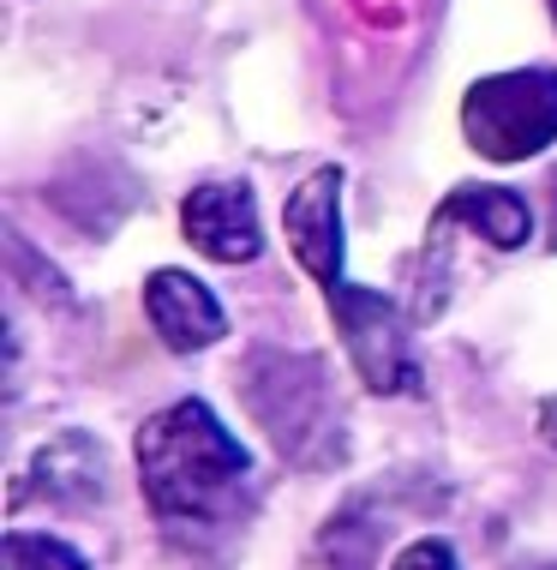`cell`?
Listing matches in <instances>:
<instances>
[{
    "label": "cell",
    "instance_id": "obj_1",
    "mask_svg": "<svg viewBox=\"0 0 557 570\" xmlns=\"http://www.w3.org/2000/svg\"><path fill=\"white\" fill-rule=\"evenodd\" d=\"M246 474H252V451L198 396H180L138 426V481L168 529L222 522L240 504Z\"/></svg>",
    "mask_w": 557,
    "mask_h": 570
},
{
    "label": "cell",
    "instance_id": "obj_10",
    "mask_svg": "<svg viewBox=\"0 0 557 570\" xmlns=\"http://www.w3.org/2000/svg\"><path fill=\"white\" fill-rule=\"evenodd\" d=\"M390 570H456V552H450V541H431L426 534V541H414Z\"/></svg>",
    "mask_w": 557,
    "mask_h": 570
},
{
    "label": "cell",
    "instance_id": "obj_2",
    "mask_svg": "<svg viewBox=\"0 0 557 570\" xmlns=\"http://www.w3.org/2000/svg\"><path fill=\"white\" fill-rule=\"evenodd\" d=\"M461 132L479 157L491 163H528L546 145H557V72L521 67L491 72L461 102Z\"/></svg>",
    "mask_w": 557,
    "mask_h": 570
},
{
    "label": "cell",
    "instance_id": "obj_7",
    "mask_svg": "<svg viewBox=\"0 0 557 570\" xmlns=\"http://www.w3.org/2000/svg\"><path fill=\"white\" fill-rule=\"evenodd\" d=\"M444 228H474L498 253H516L534 235V210H528V198L509 187H456L438 205V217H431V235H444Z\"/></svg>",
    "mask_w": 557,
    "mask_h": 570
},
{
    "label": "cell",
    "instance_id": "obj_11",
    "mask_svg": "<svg viewBox=\"0 0 557 570\" xmlns=\"http://www.w3.org/2000/svg\"><path fill=\"white\" fill-rule=\"evenodd\" d=\"M539 433H546V444H557V396L539 403Z\"/></svg>",
    "mask_w": 557,
    "mask_h": 570
},
{
    "label": "cell",
    "instance_id": "obj_6",
    "mask_svg": "<svg viewBox=\"0 0 557 570\" xmlns=\"http://www.w3.org/2000/svg\"><path fill=\"white\" fill-rule=\"evenodd\" d=\"M145 318L162 336V348H175V354L210 348L216 336H228L222 301L192 271H150L145 276Z\"/></svg>",
    "mask_w": 557,
    "mask_h": 570
},
{
    "label": "cell",
    "instance_id": "obj_8",
    "mask_svg": "<svg viewBox=\"0 0 557 570\" xmlns=\"http://www.w3.org/2000/svg\"><path fill=\"white\" fill-rule=\"evenodd\" d=\"M30 481L49 499H102V481H108V462H102V444H90L84 433H60L37 451L30 462Z\"/></svg>",
    "mask_w": 557,
    "mask_h": 570
},
{
    "label": "cell",
    "instance_id": "obj_12",
    "mask_svg": "<svg viewBox=\"0 0 557 570\" xmlns=\"http://www.w3.org/2000/svg\"><path fill=\"white\" fill-rule=\"evenodd\" d=\"M551 246H557V175H551Z\"/></svg>",
    "mask_w": 557,
    "mask_h": 570
},
{
    "label": "cell",
    "instance_id": "obj_9",
    "mask_svg": "<svg viewBox=\"0 0 557 570\" xmlns=\"http://www.w3.org/2000/svg\"><path fill=\"white\" fill-rule=\"evenodd\" d=\"M7 570H90V564H84L67 541H54V534H24V529H12V534H7Z\"/></svg>",
    "mask_w": 557,
    "mask_h": 570
},
{
    "label": "cell",
    "instance_id": "obj_4",
    "mask_svg": "<svg viewBox=\"0 0 557 570\" xmlns=\"http://www.w3.org/2000/svg\"><path fill=\"white\" fill-rule=\"evenodd\" d=\"M282 235L294 246V258L306 265V276L324 283V295L348 283V276H342V168H336V163L312 168V175L288 193Z\"/></svg>",
    "mask_w": 557,
    "mask_h": 570
},
{
    "label": "cell",
    "instance_id": "obj_13",
    "mask_svg": "<svg viewBox=\"0 0 557 570\" xmlns=\"http://www.w3.org/2000/svg\"><path fill=\"white\" fill-rule=\"evenodd\" d=\"M551 19H557V0H551Z\"/></svg>",
    "mask_w": 557,
    "mask_h": 570
},
{
    "label": "cell",
    "instance_id": "obj_3",
    "mask_svg": "<svg viewBox=\"0 0 557 570\" xmlns=\"http://www.w3.org/2000/svg\"><path fill=\"white\" fill-rule=\"evenodd\" d=\"M330 313L348 336V354L360 366V379L371 391H414L420 373H414V354H408V331H401L396 306L384 295H371L360 283L330 288Z\"/></svg>",
    "mask_w": 557,
    "mask_h": 570
},
{
    "label": "cell",
    "instance_id": "obj_5",
    "mask_svg": "<svg viewBox=\"0 0 557 570\" xmlns=\"http://www.w3.org/2000/svg\"><path fill=\"white\" fill-rule=\"evenodd\" d=\"M180 228L216 265H252L265 253V228H258V205L246 180H205V187H192L180 205Z\"/></svg>",
    "mask_w": 557,
    "mask_h": 570
}]
</instances>
